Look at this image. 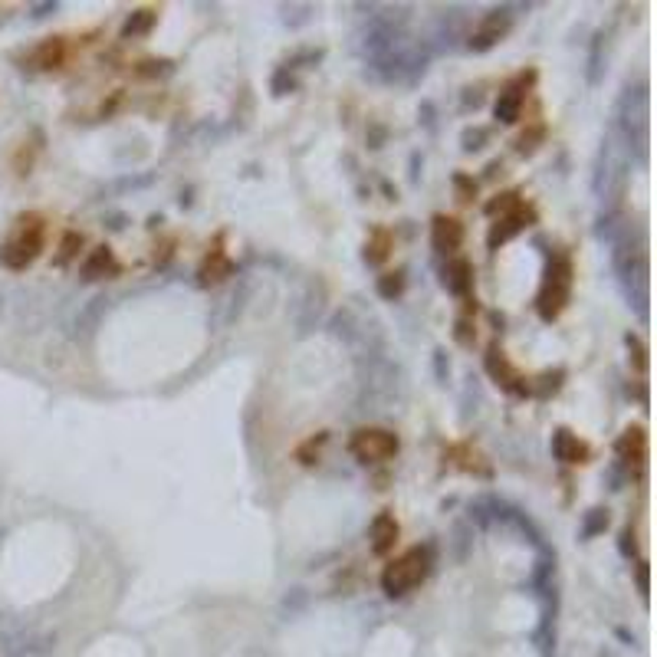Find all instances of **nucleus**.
<instances>
[{"instance_id": "nucleus-1", "label": "nucleus", "mask_w": 657, "mask_h": 657, "mask_svg": "<svg viewBox=\"0 0 657 657\" xmlns=\"http://www.w3.org/2000/svg\"><path fill=\"white\" fill-rule=\"evenodd\" d=\"M427 569H431V549H421V546L411 549V552H405L401 559H394L392 566H384L382 588L392 598L405 595V592H411L415 585H421V578L427 576Z\"/></svg>"}, {"instance_id": "nucleus-2", "label": "nucleus", "mask_w": 657, "mask_h": 657, "mask_svg": "<svg viewBox=\"0 0 657 657\" xmlns=\"http://www.w3.org/2000/svg\"><path fill=\"white\" fill-rule=\"evenodd\" d=\"M40 247H43V217L27 214V217H21V223H17V233L4 243L0 263H4V266H11V270H23L27 263L37 260Z\"/></svg>"}, {"instance_id": "nucleus-3", "label": "nucleus", "mask_w": 657, "mask_h": 657, "mask_svg": "<svg viewBox=\"0 0 657 657\" xmlns=\"http://www.w3.org/2000/svg\"><path fill=\"white\" fill-rule=\"evenodd\" d=\"M569 283H572V266L566 260H559L556 266H549L546 290L539 293V316L543 319H556L562 313V306L569 299Z\"/></svg>"}, {"instance_id": "nucleus-4", "label": "nucleus", "mask_w": 657, "mask_h": 657, "mask_svg": "<svg viewBox=\"0 0 657 657\" xmlns=\"http://www.w3.org/2000/svg\"><path fill=\"white\" fill-rule=\"evenodd\" d=\"M352 454L362 460V464H375V460H388V457L398 454V437L392 431H358L352 437Z\"/></svg>"}, {"instance_id": "nucleus-5", "label": "nucleus", "mask_w": 657, "mask_h": 657, "mask_svg": "<svg viewBox=\"0 0 657 657\" xmlns=\"http://www.w3.org/2000/svg\"><path fill=\"white\" fill-rule=\"evenodd\" d=\"M529 221H533V211H526V207L516 204L513 211H506L503 217L493 223V231H490V247H500V243H506L510 237H516L523 227H529Z\"/></svg>"}, {"instance_id": "nucleus-6", "label": "nucleus", "mask_w": 657, "mask_h": 657, "mask_svg": "<svg viewBox=\"0 0 657 657\" xmlns=\"http://www.w3.org/2000/svg\"><path fill=\"white\" fill-rule=\"evenodd\" d=\"M460 240H464V227H460V221H454V217H444V214H437L434 217V247L441 253H454L457 247H460Z\"/></svg>"}, {"instance_id": "nucleus-7", "label": "nucleus", "mask_w": 657, "mask_h": 657, "mask_svg": "<svg viewBox=\"0 0 657 657\" xmlns=\"http://www.w3.org/2000/svg\"><path fill=\"white\" fill-rule=\"evenodd\" d=\"M398 543V523H394L392 513H382L372 523V552L375 556H388Z\"/></svg>"}, {"instance_id": "nucleus-8", "label": "nucleus", "mask_w": 657, "mask_h": 657, "mask_svg": "<svg viewBox=\"0 0 657 657\" xmlns=\"http://www.w3.org/2000/svg\"><path fill=\"white\" fill-rule=\"evenodd\" d=\"M552 454H556L562 464H585V460H588V447L582 444L576 434L559 431V434L552 437Z\"/></svg>"}, {"instance_id": "nucleus-9", "label": "nucleus", "mask_w": 657, "mask_h": 657, "mask_svg": "<svg viewBox=\"0 0 657 657\" xmlns=\"http://www.w3.org/2000/svg\"><path fill=\"white\" fill-rule=\"evenodd\" d=\"M444 286L451 293L467 296L470 293V286H474V266L467 260H451L444 270Z\"/></svg>"}, {"instance_id": "nucleus-10", "label": "nucleus", "mask_w": 657, "mask_h": 657, "mask_svg": "<svg viewBox=\"0 0 657 657\" xmlns=\"http://www.w3.org/2000/svg\"><path fill=\"white\" fill-rule=\"evenodd\" d=\"M486 368H490V375L496 378V384H503V388H510V392H519L516 388V382H523L519 375L510 368V362L503 358V352H496V349H490V355H486ZM523 394V392H519Z\"/></svg>"}, {"instance_id": "nucleus-11", "label": "nucleus", "mask_w": 657, "mask_h": 657, "mask_svg": "<svg viewBox=\"0 0 657 657\" xmlns=\"http://www.w3.org/2000/svg\"><path fill=\"white\" fill-rule=\"evenodd\" d=\"M496 119L500 122H516L519 119V112H523V92L519 89H506L500 92V99H496Z\"/></svg>"}, {"instance_id": "nucleus-12", "label": "nucleus", "mask_w": 657, "mask_h": 657, "mask_svg": "<svg viewBox=\"0 0 657 657\" xmlns=\"http://www.w3.org/2000/svg\"><path fill=\"white\" fill-rule=\"evenodd\" d=\"M112 270H115V260H112L109 247H96V250H92V257L86 260V266H82V274L89 276V280H99V276L112 274Z\"/></svg>"}, {"instance_id": "nucleus-13", "label": "nucleus", "mask_w": 657, "mask_h": 657, "mask_svg": "<svg viewBox=\"0 0 657 657\" xmlns=\"http://www.w3.org/2000/svg\"><path fill=\"white\" fill-rule=\"evenodd\" d=\"M227 274H231V263L223 260V253L214 250L211 257L204 260V266H201V283H204V286L221 283V280H223V276H227Z\"/></svg>"}, {"instance_id": "nucleus-14", "label": "nucleus", "mask_w": 657, "mask_h": 657, "mask_svg": "<svg viewBox=\"0 0 657 657\" xmlns=\"http://www.w3.org/2000/svg\"><path fill=\"white\" fill-rule=\"evenodd\" d=\"M618 454L625 457V460H641V457H644V434H641V427L628 431V434L618 441Z\"/></svg>"}, {"instance_id": "nucleus-15", "label": "nucleus", "mask_w": 657, "mask_h": 657, "mask_svg": "<svg viewBox=\"0 0 657 657\" xmlns=\"http://www.w3.org/2000/svg\"><path fill=\"white\" fill-rule=\"evenodd\" d=\"M63 56H66V50H63V40H46L37 50V66L40 70H53V66H60Z\"/></svg>"}, {"instance_id": "nucleus-16", "label": "nucleus", "mask_w": 657, "mask_h": 657, "mask_svg": "<svg viewBox=\"0 0 657 657\" xmlns=\"http://www.w3.org/2000/svg\"><path fill=\"white\" fill-rule=\"evenodd\" d=\"M503 30H506V21H500V17H490V21L484 23V30L474 37V46H476V50H486L490 43L500 40V33H503Z\"/></svg>"}, {"instance_id": "nucleus-17", "label": "nucleus", "mask_w": 657, "mask_h": 657, "mask_svg": "<svg viewBox=\"0 0 657 657\" xmlns=\"http://www.w3.org/2000/svg\"><path fill=\"white\" fill-rule=\"evenodd\" d=\"M155 23V13L152 11H139L131 13V21L125 23V37H135V33H145L148 27Z\"/></svg>"}, {"instance_id": "nucleus-18", "label": "nucleus", "mask_w": 657, "mask_h": 657, "mask_svg": "<svg viewBox=\"0 0 657 657\" xmlns=\"http://www.w3.org/2000/svg\"><path fill=\"white\" fill-rule=\"evenodd\" d=\"M365 257H368V263H382L388 257V233H375V243H368Z\"/></svg>"}, {"instance_id": "nucleus-19", "label": "nucleus", "mask_w": 657, "mask_h": 657, "mask_svg": "<svg viewBox=\"0 0 657 657\" xmlns=\"http://www.w3.org/2000/svg\"><path fill=\"white\" fill-rule=\"evenodd\" d=\"M80 237H76V233H66V237H63V247H60V257H56V263H70L72 257H76V250H80Z\"/></svg>"}, {"instance_id": "nucleus-20", "label": "nucleus", "mask_w": 657, "mask_h": 657, "mask_svg": "<svg viewBox=\"0 0 657 657\" xmlns=\"http://www.w3.org/2000/svg\"><path fill=\"white\" fill-rule=\"evenodd\" d=\"M401 286H405L401 274H388L382 283H378V290H382V296H398V293H401Z\"/></svg>"}]
</instances>
